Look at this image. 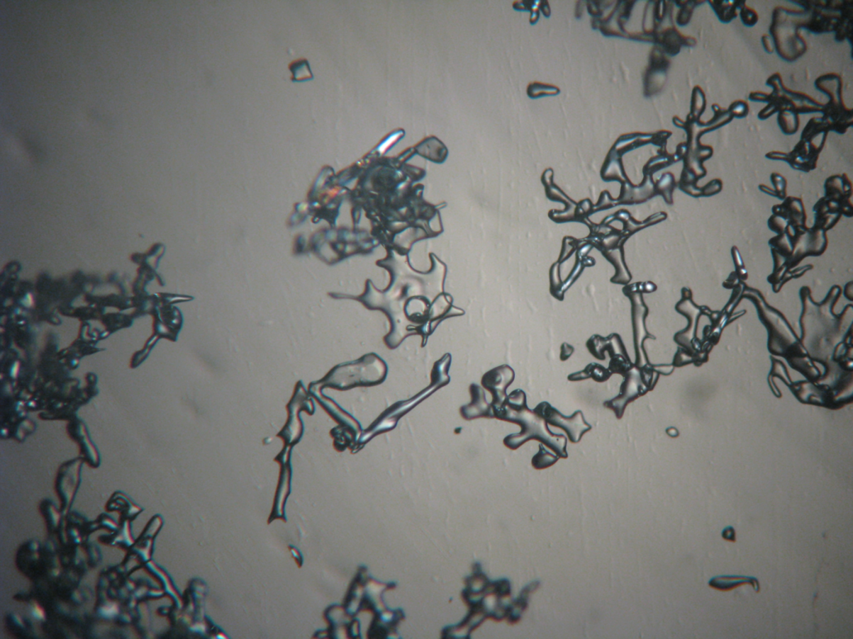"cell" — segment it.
<instances>
[{
  "label": "cell",
  "instance_id": "cell-6",
  "mask_svg": "<svg viewBox=\"0 0 853 639\" xmlns=\"http://www.w3.org/2000/svg\"><path fill=\"white\" fill-rule=\"evenodd\" d=\"M514 379L515 372L508 365L495 367L484 375L481 384L492 395L493 400L490 405L493 411L501 407L507 397V389Z\"/></svg>",
  "mask_w": 853,
  "mask_h": 639
},
{
  "label": "cell",
  "instance_id": "cell-4",
  "mask_svg": "<svg viewBox=\"0 0 853 639\" xmlns=\"http://www.w3.org/2000/svg\"><path fill=\"white\" fill-rule=\"evenodd\" d=\"M533 412L545 419L547 424L564 430L569 440L574 443H579L586 432L592 430V426L585 421L582 411H576L571 417H565L550 403L543 402L538 404Z\"/></svg>",
  "mask_w": 853,
  "mask_h": 639
},
{
  "label": "cell",
  "instance_id": "cell-15",
  "mask_svg": "<svg viewBox=\"0 0 853 639\" xmlns=\"http://www.w3.org/2000/svg\"><path fill=\"white\" fill-rule=\"evenodd\" d=\"M722 537H723V540H725L729 542L735 543L737 541V540H736V531H735V528H733L732 526H727L725 528H724L722 532Z\"/></svg>",
  "mask_w": 853,
  "mask_h": 639
},
{
  "label": "cell",
  "instance_id": "cell-14",
  "mask_svg": "<svg viewBox=\"0 0 853 639\" xmlns=\"http://www.w3.org/2000/svg\"><path fill=\"white\" fill-rule=\"evenodd\" d=\"M574 347L573 346L568 344V343H564L561 346L560 360L562 361L569 360L572 355L574 354Z\"/></svg>",
  "mask_w": 853,
  "mask_h": 639
},
{
  "label": "cell",
  "instance_id": "cell-13",
  "mask_svg": "<svg viewBox=\"0 0 853 639\" xmlns=\"http://www.w3.org/2000/svg\"><path fill=\"white\" fill-rule=\"evenodd\" d=\"M603 337L595 335L591 337L587 341V344H586L591 354H592L596 359L600 361L606 360V356H605V351L603 350Z\"/></svg>",
  "mask_w": 853,
  "mask_h": 639
},
{
  "label": "cell",
  "instance_id": "cell-10",
  "mask_svg": "<svg viewBox=\"0 0 853 639\" xmlns=\"http://www.w3.org/2000/svg\"><path fill=\"white\" fill-rule=\"evenodd\" d=\"M538 585H540V581H535L527 585L522 590L519 597L509 605L507 617H508L510 623H515L521 618L522 613L528 607V596L538 588Z\"/></svg>",
  "mask_w": 853,
  "mask_h": 639
},
{
  "label": "cell",
  "instance_id": "cell-11",
  "mask_svg": "<svg viewBox=\"0 0 853 639\" xmlns=\"http://www.w3.org/2000/svg\"><path fill=\"white\" fill-rule=\"evenodd\" d=\"M609 361L608 370L612 374L626 375L635 364H633L628 354H615Z\"/></svg>",
  "mask_w": 853,
  "mask_h": 639
},
{
  "label": "cell",
  "instance_id": "cell-3",
  "mask_svg": "<svg viewBox=\"0 0 853 639\" xmlns=\"http://www.w3.org/2000/svg\"><path fill=\"white\" fill-rule=\"evenodd\" d=\"M440 388V386L431 383L430 385L428 386V388L424 389L421 392H419L416 395V397L411 398V400H403V402H398L393 405H391L389 409H386V411L381 414V416L376 419L373 424H371L368 430H366L364 432H363V435H362V436L359 438V443L357 445V446H359V450L360 449V446L361 447H364L366 443H368L372 440V439L379 435V434L392 431L393 429L396 427L397 423L400 418H402L404 414H406L408 412H411L412 409L416 407V405H418L419 403H421L423 400H425L428 397H430L433 392H435L436 390Z\"/></svg>",
  "mask_w": 853,
  "mask_h": 639
},
{
  "label": "cell",
  "instance_id": "cell-9",
  "mask_svg": "<svg viewBox=\"0 0 853 639\" xmlns=\"http://www.w3.org/2000/svg\"><path fill=\"white\" fill-rule=\"evenodd\" d=\"M612 375L608 368L593 362L586 366L583 371L569 375L568 379L569 381H580L591 378L596 383H603L611 378Z\"/></svg>",
  "mask_w": 853,
  "mask_h": 639
},
{
  "label": "cell",
  "instance_id": "cell-5",
  "mask_svg": "<svg viewBox=\"0 0 853 639\" xmlns=\"http://www.w3.org/2000/svg\"><path fill=\"white\" fill-rule=\"evenodd\" d=\"M623 378L620 392L615 398L607 400L603 403L604 407L611 409L618 419L623 418L629 403L635 402L637 398L642 397L650 392L649 388L642 378L640 367L633 366V368L626 375H624Z\"/></svg>",
  "mask_w": 853,
  "mask_h": 639
},
{
  "label": "cell",
  "instance_id": "cell-1",
  "mask_svg": "<svg viewBox=\"0 0 853 639\" xmlns=\"http://www.w3.org/2000/svg\"><path fill=\"white\" fill-rule=\"evenodd\" d=\"M494 418L500 421L518 424L521 431L505 437L503 443L510 450L515 451L530 441H537L549 447L556 456L562 459L569 457L567 453V439L562 434L550 431L545 419L528 407L527 397L523 390L518 389L507 395L501 407L494 409Z\"/></svg>",
  "mask_w": 853,
  "mask_h": 639
},
{
  "label": "cell",
  "instance_id": "cell-7",
  "mask_svg": "<svg viewBox=\"0 0 853 639\" xmlns=\"http://www.w3.org/2000/svg\"><path fill=\"white\" fill-rule=\"evenodd\" d=\"M469 392L471 403L460 408L461 417L467 421L478 418L494 419L493 408L486 400L484 390L479 385L472 384Z\"/></svg>",
  "mask_w": 853,
  "mask_h": 639
},
{
  "label": "cell",
  "instance_id": "cell-2",
  "mask_svg": "<svg viewBox=\"0 0 853 639\" xmlns=\"http://www.w3.org/2000/svg\"><path fill=\"white\" fill-rule=\"evenodd\" d=\"M388 371L387 363L379 355L369 353L359 360L341 366L338 372L340 383L336 388L349 390L379 385L387 378Z\"/></svg>",
  "mask_w": 853,
  "mask_h": 639
},
{
  "label": "cell",
  "instance_id": "cell-12",
  "mask_svg": "<svg viewBox=\"0 0 853 639\" xmlns=\"http://www.w3.org/2000/svg\"><path fill=\"white\" fill-rule=\"evenodd\" d=\"M559 459V456L552 455V453L547 451L541 443L540 451L533 458L532 465L536 470L547 469L557 463Z\"/></svg>",
  "mask_w": 853,
  "mask_h": 639
},
{
  "label": "cell",
  "instance_id": "cell-8",
  "mask_svg": "<svg viewBox=\"0 0 853 639\" xmlns=\"http://www.w3.org/2000/svg\"><path fill=\"white\" fill-rule=\"evenodd\" d=\"M745 584H750L756 593H759L761 591L759 580L755 577L721 575L714 577L708 582L710 588L722 591V592H727V591L735 589Z\"/></svg>",
  "mask_w": 853,
  "mask_h": 639
}]
</instances>
